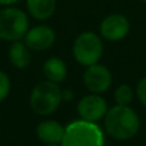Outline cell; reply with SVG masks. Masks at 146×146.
<instances>
[{"label": "cell", "mask_w": 146, "mask_h": 146, "mask_svg": "<svg viewBox=\"0 0 146 146\" xmlns=\"http://www.w3.org/2000/svg\"><path fill=\"white\" fill-rule=\"evenodd\" d=\"M83 82L91 92H105L111 85V73L101 64H92L86 69L83 74Z\"/></svg>", "instance_id": "7"}, {"label": "cell", "mask_w": 146, "mask_h": 146, "mask_svg": "<svg viewBox=\"0 0 146 146\" xmlns=\"http://www.w3.org/2000/svg\"><path fill=\"white\" fill-rule=\"evenodd\" d=\"M55 41V33L49 26H36L27 31L25 36V44L28 49L40 51L49 49Z\"/></svg>", "instance_id": "9"}, {"label": "cell", "mask_w": 146, "mask_h": 146, "mask_svg": "<svg viewBox=\"0 0 146 146\" xmlns=\"http://www.w3.org/2000/svg\"><path fill=\"white\" fill-rule=\"evenodd\" d=\"M108 111V104L98 94L87 95L78 103V114L83 121L98 122L104 118Z\"/></svg>", "instance_id": "8"}, {"label": "cell", "mask_w": 146, "mask_h": 146, "mask_svg": "<svg viewBox=\"0 0 146 146\" xmlns=\"http://www.w3.org/2000/svg\"><path fill=\"white\" fill-rule=\"evenodd\" d=\"M62 146H104V133L98 124L88 121H76L64 131Z\"/></svg>", "instance_id": "2"}, {"label": "cell", "mask_w": 146, "mask_h": 146, "mask_svg": "<svg viewBox=\"0 0 146 146\" xmlns=\"http://www.w3.org/2000/svg\"><path fill=\"white\" fill-rule=\"evenodd\" d=\"M62 95H63V99H64V100H71L72 96H73V94H72V91L66 90V91H62Z\"/></svg>", "instance_id": "17"}, {"label": "cell", "mask_w": 146, "mask_h": 146, "mask_svg": "<svg viewBox=\"0 0 146 146\" xmlns=\"http://www.w3.org/2000/svg\"><path fill=\"white\" fill-rule=\"evenodd\" d=\"M114 98L118 105H129L133 100V91L131 86L128 85H121L117 87L114 92Z\"/></svg>", "instance_id": "14"}, {"label": "cell", "mask_w": 146, "mask_h": 146, "mask_svg": "<svg viewBox=\"0 0 146 146\" xmlns=\"http://www.w3.org/2000/svg\"><path fill=\"white\" fill-rule=\"evenodd\" d=\"M28 31V18L18 8H4L0 10V38L5 41H18Z\"/></svg>", "instance_id": "4"}, {"label": "cell", "mask_w": 146, "mask_h": 146, "mask_svg": "<svg viewBox=\"0 0 146 146\" xmlns=\"http://www.w3.org/2000/svg\"><path fill=\"white\" fill-rule=\"evenodd\" d=\"M9 58L14 67H17L19 69L26 68L31 60L28 46L26 44H22L19 40L13 41L12 46L9 49Z\"/></svg>", "instance_id": "13"}, {"label": "cell", "mask_w": 146, "mask_h": 146, "mask_svg": "<svg viewBox=\"0 0 146 146\" xmlns=\"http://www.w3.org/2000/svg\"><path fill=\"white\" fill-rule=\"evenodd\" d=\"M17 1H19V0H0V5H10Z\"/></svg>", "instance_id": "18"}, {"label": "cell", "mask_w": 146, "mask_h": 146, "mask_svg": "<svg viewBox=\"0 0 146 146\" xmlns=\"http://www.w3.org/2000/svg\"><path fill=\"white\" fill-rule=\"evenodd\" d=\"M104 126L110 137L119 141L129 140L139 132L140 118L128 105H118L110 108L104 117Z\"/></svg>", "instance_id": "1"}, {"label": "cell", "mask_w": 146, "mask_h": 146, "mask_svg": "<svg viewBox=\"0 0 146 146\" xmlns=\"http://www.w3.org/2000/svg\"><path fill=\"white\" fill-rule=\"evenodd\" d=\"M64 128L55 121L41 122L37 126V137L45 144H59L64 136Z\"/></svg>", "instance_id": "10"}, {"label": "cell", "mask_w": 146, "mask_h": 146, "mask_svg": "<svg viewBox=\"0 0 146 146\" xmlns=\"http://www.w3.org/2000/svg\"><path fill=\"white\" fill-rule=\"evenodd\" d=\"M142 1H144V3H145V4H146V0H142Z\"/></svg>", "instance_id": "20"}, {"label": "cell", "mask_w": 146, "mask_h": 146, "mask_svg": "<svg viewBox=\"0 0 146 146\" xmlns=\"http://www.w3.org/2000/svg\"><path fill=\"white\" fill-rule=\"evenodd\" d=\"M56 0H27V9L33 18L45 21L54 14Z\"/></svg>", "instance_id": "11"}, {"label": "cell", "mask_w": 146, "mask_h": 146, "mask_svg": "<svg viewBox=\"0 0 146 146\" xmlns=\"http://www.w3.org/2000/svg\"><path fill=\"white\" fill-rule=\"evenodd\" d=\"M46 146H58V144H48Z\"/></svg>", "instance_id": "19"}, {"label": "cell", "mask_w": 146, "mask_h": 146, "mask_svg": "<svg viewBox=\"0 0 146 146\" xmlns=\"http://www.w3.org/2000/svg\"><path fill=\"white\" fill-rule=\"evenodd\" d=\"M10 90V81L9 77L4 72L0 71V101H3L8 96Z\"/></svg>", "instance_id": "15"}, {"label": "cell", "mask_w": 146, "mask_h": 146, "mask_svg": "<svg viewBox=\"0 0 146 146\" xmlns=\"http://www.w3.org/2000/svg\"><path fill=\"white\" fill-rule=\"evenodd\" d=\"M136 94H137L139 100L146 106V77L141 78V80H140V82L137 83Z\"/></svg>", "instance_id": "16"}, {"label": "cell", "mask_w": 146, "mask_h": 146, "mask_svg": "<svg viewBox=\"0 0 146 146\" xmlns=\"http://www.w3.org/2000/svg\"><path fill=\"white\" fill-rule=\"evenodd\" d=\"M104 45L101 38L94 32H83L76 38L73 54L76 60L85 67L96 64L103 55Z\"/></svg>", "instance_id": "5"}, {"label": "cell", "mask_w": 146, "mask_h": 146, "mask_svg": "<svg viewBox=\"0 0 146 146\" xmlns=\"http://www.w3.org/2000/svg\"><path fill=\"white\" fill-rule=\"evenodd\" d=\"M62 100L63 95L60 87L51 81H45L35 86L30 98L32 109L40 115H48L55 111Z\"/></svg>", "instance_id": "3"}, {"label": "cell", "mask_w": 146, "mask_h": 146, "mask_svg": "<svg viewBox=\"0 0 146 146\" xmlns=\"http://www.w3.org/2000/svg\"><path fill=\"white\" fill-rule=\"evenodd\" d=\"M44 74L51 82H62L67 76V67L62 59L50 58L44 64Z\"/></svg>", "instance_id": "12"}, {"label": "cell", "mask_w": 146, "mask_h": 146, "mask_svg": "<svg viewBox=\"0 0 146 146\" xmlns=\"http://www.w3.org/2000/svg\"><path fill=\"white\" fill-rule=\"evenodd\" d=\"M129 32V21L123 14H110L103 19L100 33L108 41L123 40Z\"/></svg>", "instance_id": "6"}]
</instances>
